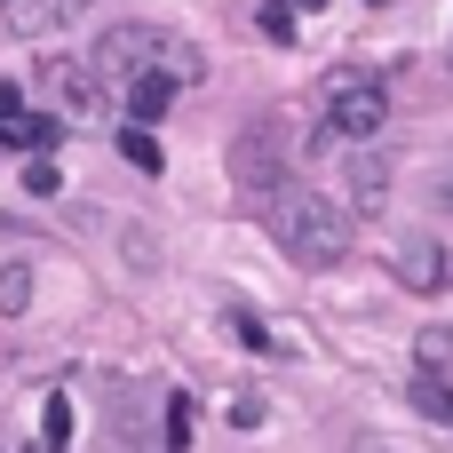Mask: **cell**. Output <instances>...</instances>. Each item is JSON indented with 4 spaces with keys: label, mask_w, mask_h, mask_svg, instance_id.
Instances as JSON below:
<instances>
[{
    "label": "cell",
    "mask_w": 453,
    "mask_h": 453,
    "mask_svg": "<svg viewBox=\"0 0 453 453\" xmlns=\"http://www.w3.org/2000/svg\"><path fill=\"white\" fill-rule=\"evenodd\" d=\"M271 239H279L303 271H334V263H350V247H358V215H350L334 191L287 183V191H271Z\"/></svg>",
    "instance_id": "6da1fadb"
},
{
    "label": "cell",
    "mask_w": 453,
    "mask_h": 453,
    "mask_svg": "<svg viewBox=\"0 0 453 453\" xmlns=\"http://www.w3.org/2000/svg\"><path fill=\"white\" fill-rule=\"evenodd\" d=\"M88 64L104 72V88H127V80H175V88H191V80L207 72L199 48L175 40V32H159V24H111Z\"/></svg>",
    "instance_id": "7a4b0ae2"
},
{
    "label": "cell",
    "mask_w": 453,
    "mask_h": 453,
    "mask_svg": "<svg viewBox=\"0 0 453 453\" xmlns=\"http://www.w3.org/2000/svg\"><path fill=\"white\" fill-rule=\"evenodd\" d=\"M382 127H390V88L382 80H342L326 96V111H319V135L326 143H374Z\"/></svg>",
    "instance_id": "3957f363"
},
{
    "label": "cell",
    "mask_w": 453,
    "mask_h": 453,
    "mask_svg": "<svg viewBox=\"0 0 453 453\" xmlns=\"http://www.w3.org/2000/svg\"><path fill=\"white\" fill-rule=\"evenodd\" d=\"M40 88L56 96V111H64V119H96V111H104V72H96V64L48 56V64H40Z\"/></svg>",
    "instance_id": "277c9868"
},
{
    "label": "cell",
    "mask_w": 453,
    "mask_h": 453,
    "mask_svg": "<svg viewBox=\"0 0 453 453\" xmlns=\"http://www.w3.org/2000/svg\"><path fill=\"white\" fill-rule=\"evenodd\" d=\"M390 271H398V287H414V295H446V279H453L446 247H438L430 231H406L398 255H390Z\"/></svg>",
    "instance_id": "5b68a950"
},
{
    "label": "cell",
    "mask_w": 453,
    "mask_h": 453,
    "mask_svg": "<svg viewBox=\"0 0 453 453\" xmlns=\"http://www.w3.org/2000/svg\"><path fill=\"white\" fill-rule=\"evenodd\" d=\"M390 191H398L390 159H382L374 143H358V151H350V215H374V207H390Z\"/></svg>",
    "instance_id": "8992f818"
},
{
    "label": "cell",
    "mask_w": 453,
    "mask_h": 453,
    "mask_svg": "<svg viewBox=\"0 0 453 453\" xmlns=\"http://www.w3.org/2000/svg\"><path fill=\"white\" fill-rule=\"evenodd\" d=\"M0 143L40 159V151H56V143H64V119H56V111H16V119L0 127Z\"/></svg>",
    "instance_id": "52a82bcc"
},
{
    "label": "cell",
    "mask_w": 453,
    "mask_h": 453,
    "mask_svg": "<svg viewBox=\"0 0 453 453\" xmlns=\"http://www.w3.org/2000/svg\"><path fill=\"white\" fill-rule=\"evenodd\" d=\"M406 398H414V414H430V422H446V430H453V390H446V374H422V366H414Z\"/></svg>",
    "instance_id": "ba28073f"
},
{
    "label": "cell",
    "mask_w": 453,
    "mask_h": 453,
    "mask_svg": "<svg viewBox=\"0 0 453 453\" xmlns=\"http://www.w3.org/2000/svg\"><path fill=\"white\" fill-rule=\"evenodd\" d=\"M119 159H127V167H143V175H159V167H167V151H159V135H151L143 119H127V127H119Z\"/></svg>",
    "instance_id": "9c48e42d"
},
{
    "label": "cell",
    "mask_w": 453,
    "mask_h": 453,
    "mask_svg": "<svg viewBox=\"0 0 453 453\" xmlns=\"http://www.w3.org/2000/svg\"><path fill=\"white\" fill-rule=\"evenodd\" d=\"M167 104H175V80H127V119H143V127H151Z\"/></svg>",
    "instance_id": "30bf717a"
},
{
    "label": "cell",
    "mask_w": 453,
    "mask_h": 453,
    "mask_svg": "<svg viewBox=\"0 0 453 453\" xmlns=\"http://www.w3.org/2000/svg\"><path fill=\"white\" fill-rule=\"evenodd\" d=\"M414 366H422V374H446L453 366V326H422V334H414Z\"/></svg>",
    "instance_id": "8fae6325"
},
{
    "label": "cell",
    "mask_w": 453,
    "mask_h": 453,
    "mask_svg": "<svg viewBox=\"0 0 453 453\" xmlns=\"http://www.w3.org/2000/svg\"><path fill=\"white\" fill-rule=\"evenodd\" d=\"M40 446H72V398H64V390H48V406H40Z\"/></svg>",
    "instance_id": "7c38bea8"
},
{
    "label": "cell",
    "mask_w": 453,
    "mask_h": 453,
    "mask_svg": "<svg viewBox=\"0 0 453 453\" xmlns=\"http://www.w3.org/2000/svg\"><path fill=\"white\" fill-rule=\"evenodd\" d=\"M24 311H32V271L8 263V271H0V319H24Z\"/></svg>",
    "instance_id": "4fadbf2b"
},
{
    "label": "cell",
    "mask_w": 453,
    "mask_h": 453,
    "mask_svg": "<svg viewBox=\"0 0 453 453\" xmlns=\"http://www.w3.org/2000/svg\"><path fill=\"white\" fill-rule=\"evenodd\" d=\"M255 32L263 40H295V0H263L255 8Z\"/></svg>",
    "instance_id": "5bb4252c"
},
{
    "label": "cell",
    "mask_w": 453,
    "mask_h": 453,
    "mask_svg": "<svg viewBox=\"0 0 453 453\" xmlns=\"http://www.w3.org/2000/svg\"><path fill=\"white\" fill-rule=\"evenodd\" d=\"M56 16H64L56 0H8V24H16V32H48Z\"/></svg>",
    "instance_id": "9a60e30c"
},
{
    "label": "cell",
    "mask_w": 453,
    "mask_h": 453,
    "mask_svg": "<svg viewBox=\"0 0 453 453\" xmlns=\"http://www.w3.org/2000/svg\"><path fill=\"white\" fill-rule=\"evenodd\" d=\"M183 446H191V398L175 390L167 398V453H183Z\"/></svg>",
    "instance_id": "2e32d148"
},
{
    "label": "cell",
    "mask_w": 453,
    "mask_h": 453,
    "mask_svg": "<svg viewBox=\"0 0 453 453\" xmlns=\"http://www.w3.org/2000/svg\"><path fill=\"white\" fill-rule=\"evenodd\" d=\"M56 183H64L56 159H32V167H24V191H32V199H56Z\"/></svg>",
    "instance_id": "e0dca14e"
},
{
    "label": "cell",
    "mask_w": 453,
    "mask_h": 453,
    "mask_svg": "<svg viewBox=\"0 0 453 453\" xmlns=\"http://www.w3.org/2000/svg\"><path fill=\"white\" fill-rule=\"evenodd\" d=\"M16 111H24V88H16V80H0V127H8Z\"/></svg>",
    "instance_id": "ac0fdd59"
},
{
    "label": "cell",
    "mask_w": 453,
    "mask_h": 453,
    "mask_svg": "<svg viewBox=\"0 0 453 453\" xmlns=\"http://www.w3.org/2000/svg\"><path fill=\"white\" fill-rule=\"evenodd\" d=\"M438 207H453V167H438Z\"/></svg>",
    "instance_id": "d6986e66"
},
{
    "label": "cell",
    "mask_w": 453,
    "mask_h": 453,
    "mask_svg": "<svg viewBox=\"0 0 453 453\" xmlns=\"http://www.w3.org/2000/svg\"><path fill=\"white\" fill-rule=\"evenodd\" d=\"M374 8H382V0H374Z\"/></svg>",
    "instance_id": "ffe728a7"
}]
</instances>
